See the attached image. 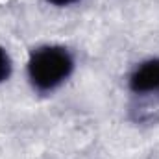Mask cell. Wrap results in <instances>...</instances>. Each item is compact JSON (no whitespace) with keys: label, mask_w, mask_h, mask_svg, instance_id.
<instances>
[{"label":"cell","mask_w":159,"mask_h":159,"mask_svg":"<svg viewBox=\"0 0 159 159\" xmlns=\"http://www.w3.org/2000/svg\"><path fill=\"white\" fill-rule=\"evenodd\" d=\"M129 89L135 94H159V57L141 63L131 72Z\"/></svg>","instance_id":"cell-2"},{"label":"cell","mask_w":159,"mask_h":159,"mask_svg":"<svg viewBox=\"0 0 159 159\" xmlns=\"http://www.w3.org/2000/svg\"><path fill=\"white\" fill-rule=\"evenodd\" d=\"M74 70V57L65 46H41L30 54L28 78L41 93L57 89Z\"/></svg>","instance_id":"cell-1"},{"label":"cell","mask_w":159,"mask_h":159,"mask_svg":"<svg viewBox=\"0 0 159 159\" xmlns=\"http://www.w3.org/2000/svg\"><path fill=\"white\" fill-rule=\"evenodd\" d=\"M9 74H11V59L7 52L0 46V83L9 78Z\"/></svg>","instance_id":"cell-3"},{"label":"cell","mask_w":159,"mask_h":159,"mask_svg":"<svg viewBox=\"0 0 159 159\" xmlns=\"http://www.w3.org/2000/svg\"><path fill=\"white\" fill-rule=\"evenodd\" d=\"M46 2H50V4H54V6H59V7H63V6L76 4V2H80V0H46Z\"/></svg>","instance_id":"cell-4"}]
</instances>
